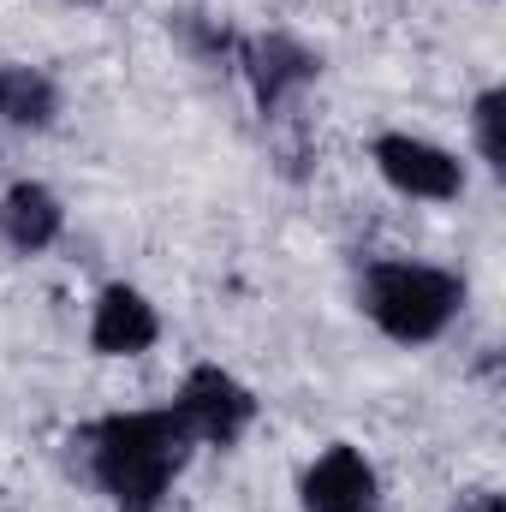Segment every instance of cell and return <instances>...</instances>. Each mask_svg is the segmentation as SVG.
Segmentation results:
<instances>
[{
	"label": "cell",
	"mask_w": 506,
	"mask_h": 512,
	"mask_svg": "<svg viewBox=\"0 0 506 512\" xmlns=\"http://www.w3.org/2000/svg\"><path fill=\"white\" fill-rule=\"evenodd\" d=\"M191 453H197V441L173 405L108 411L72 435L78 471L114 512H161L173 483L185 477Z\"/></svg>",
	"instance_id": "1"
},
{
	"label": "cell",
	"mask_w": 506,
	"mask_h": 512,
	"mask_svg": "<svg viewBox=\"0 0 506 512\" xmlns=\"http://www.w3.org/2000/svg\"><path fill=\"white\" fill-rule=\"evenodd\" d=\"M465 274L441 262H411V256H376L358 274V310L376 322L393 346H435L459 316H465Z\"/></svg>",
	"instance_id": "2"
},
{
	"label": "cell",
	"mask_w": 506,
	"mask_h": 512,
	"mask_svg": "<svg viewBox=\"0 0 506 512\" xmlns=\"http://www.w3.org/2000/svg\"><path fill=\"white\" fill-rule=\"evenodd\" d=\"M233 72L245 78L256 114L274 126L286 114H298V102L316 90L322 78V54L286 30H262V36H239V54H233Z\"/></svg>",
	"instance_id": "3"
},
{
	"label": "cell",
	"mask_w": 506,
	"mask_h": 512,
	"mask_svg": "<svg viewBox=\"0 0 506 512\" xmlns=\"http://www.w3.org/2000/svg\"><path fill=\"white\" fill-rule=\"evenodd\" d=\"M179 417H185V429H191V441L197 447H215V453H227V447H239L245 435H251L256 423V393L233 370H221V364H191L185 370V382L179 393L167 399Z\"/></svg>",
	"instance_id": "4"
},
{
	"label": "cell",
	"mask_w": 506,
	"mask_h": 512,
	"mask_svg": "<svg viewBox=\"0 0 506 512\" xmlns=\"http://www.w3.org/2000/svg\"><path fill=\"white\" fill-rule=\"evenodd\" d=\"M370 167L381 173L387 191H399L411 203H459L465 185H471L465 161L453 149L417 137V131H381L370 143Z\"/></svg>",
	"instance_id": "5"
},
{
	"label": "cell",
	"mask_w": 506,
	"mask_h": 512,
	"mask_svg": "<svg viewBox=\"0 0 506 512\" xmlns=\"http://www.w3.org/2000/svg\"><path fill=\"white\" fill-rule=\"evenodd\" d=\"M298 512H387L381 507V471L364 447L334 441L298 471Z\"/></svg>",
	"instance_id": "6"
},
{
	"label": "cell",
	"mask_w": 506,
	"mask_h": 512,
	"mask_svg": "<svg viewBox=\"0 0 506 512\" xmlns=\"http://www.w3.org/2000/svg\"><path fill=\"white\" fill-rule=\"evenodd\" d=\"M155 340H161V310L137 286L108 280L90 304V352L96 358H143Z\"/></svg>",
	"instance_id": "7"
},
{
	"label": "cell",
	"mask_w": 506,
	"mask_h": 512,
	"mask_svg": "<svg viewBox=\"0 0 506 512\" xmlns=\"http://www.w3.org/2000/svg\"><path fill=\"white\" fill-rule=\"evenodd\" d=\"M66 233V203L42 179H12L0 191V245L12 256H42Z\"/></svg>",
	"instance_id": "8"
},
{
	"label": "cell",
	"mask_w": 506,
	"mask_h": 512,
	"mask_svg": "<svg viewBox=\"0 0 506 512\" xmlns=\"http://www.w3.org/2000/svg\"><path fill=\"white\" fill-rule=\"evenodd\" d=\"M54 120H60V84L42 66L0 60V126L48 131Z\"/></svg>",
	"instance_id": "9"
},
{
	"label": "cell",
	"mask_w": 506,
	"mask_h": 512,
	"mask_svg": "<svg viewBox=\"0 0 506 512\" xmlns=\"http://www.w3.org/2000/svg\"><path fill=\"white\" fill-rule=\"evenodd\" d=\"M173 36L185 42V54L209 72H233V54H239V30L209 18V12H173Z\"/></svg>",
	"instance_id": "10"
},
{
	"label": "cell",
	"mask_w": 506,
	"mask_h": 512,
	"mask_svg": "<svg viewBox=\"0 0 506 512\" xmlns=\"http://www.w3.org/2000/svg\"><path fill=\"white\" fill-rule=\"evenodd\" d=\"M501 126H506V90L501 84H489V90H477V102H471V143H477V161H483L489 173H501L506 167Z\"/></svg>",
	"instance_id": "11"
},
{
	"label": "cell",
	"mask_w": 506,
	"mask_h": 512,
	"mask_svg": "<svg viewBox=\"0 0 506 512\" xmlns=\"http://www.w3.org/2000/svg\"><path fill=\"white\" fill-rule=\"evenodd\" d=\"M453 512H506V501L495 495V489H471V495L453 501Z\"/></svg>",
	"instance_id": "12"
},
{
	"label": "cell",
	"mask_w": 506,
	"mask_h": 512,
	"mask_svg": "<svg viewBox=\"0 0 506 512\" xmlns=\"http://www.w3.org/2000/svg\"><path fill=\"white\" fill-rule=\"evenodd\" d=\"M66 6H102V0H66Z\"/></svg>",
	"instance_id": "13"
}]
</instances>
